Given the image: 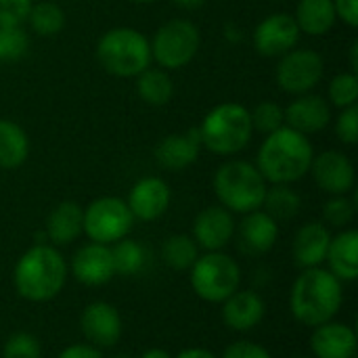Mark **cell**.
I'll return each mask as SVG.
<instances>
[{"label": "cell", "instance_id": "39", "mask_svg": "<svg viewBox=\"0 0 358 358\" xmlns=\"http://www.w3.org/2000/svg\"><path fill=\"white\" fill-rule=\"evenodd\" d=\"M222 358H273L271 352L266 348H262L260 344H254L250 340H239V342H233L227 350Z\"/></svg>", "mask_w": 358, "mask_h": 358}, {"label": "cell", "instance_id": "21", "mask_svg": "<svg viewBox=\"0 0 358 358\" xmlns=\"http://www.w3.org/2000/svg\"><path fill=\"white\" fill-rule=\"evenodd\" d=\"M266 304L252 289H237L222 302V321L233 331H250L264 319Z\"/></svg>", "mask_w": 358, "mask_h": 358}, {"label": "cell", "instance_id": "17", "mask_svg": "<svg viewBox=\"0 0 358 358\" xmlns=\"http://www.w3.org/2000/svg\"><path fill=\"white\" fill-rule=\"evenodd\" d=\"M71 273L76 281L88 287H99V285L109 283L115 277L111 248L103 243H94V241L78 248L71 260Z\"/></svg>", "mask_w": 358, "mask_h": 358}, {"label": "cell", "instance_id": "10", "mask_svg": "<svg viewBox=\"0 0 358 358\" xmlns=\"http://www.w3.org/2000/svg\"><path fill=\"white\" fill-rule=\"evenodd\" d=\"M325 63L317 50L310 48H292L279 57L275 80L279 88L287 94H306L323 80Z\"/></svg>", "mask_w": 358, "mask_h": 358}, {"label": "cell", "instance_id": "33", "mask_svg": "<svg viewBox=\"0 0 358 358\" xmlns=\"http://www.w3.org/2000/svg\"><path fill=\"white\" fill-rule=\"evenodd\" d=\"M329 101L331 105L346 109L357 105L358 101V76L355 71H344L338 73L331 82H329Z\"/></svg>", "mask_w": 358, "mask_h": 358}, {"label": "cell", "instance_id": "19", "mask_svg": "<svg viewBox=\"0 0 358 358\" xmlns=\"http://www.w3.org/2000/svg\"><path fill=\"white\" fill-rule=\"evenodd\" d=\"M201 151L199 130L193 128L185 134H168L155 147V159L164 170L180 172L193 166Z\"/></svg>", "mask_w": 358, "mask_h": 358}, {"label": "cell", "instance_id": "27", "mask_svg": "<svg viewBox=\"0 0 358 358\" xmlns=\"http://www.w3.org/2000/svg\"><path fill=\"white\" fill-rule=\"evenodd\" d=\"M134 80H136L134 82L136 84V94L141 96V101H145L151 107H164L174 96V82H172V78L168 76L166 69L147 67Z\"/></svg>", "mask_w": 358, "mask_h": 358}, {"label": "cell", "instance_id": "5", "mask_svg": "<svg viewBox=\"0 0 358 358\" xmlns=\"http://www.w3.org/2000/svg\"><path fill=\"white\" fill-rule=\"evenodd\" d=\"M266 180L260 170L243 159L222 164L214 174V193L222 208L237 214H250L262 208Z\"/></svg>", "mask_w": 358, "mask_h": 358}, {"label": "cell", "instance_id": "12", "mask_svg": "<svg viewBox=\"0 0 358 358\" xmlns=\"http://www.w3.org/2000/svg\"><path fill=\"white\" fill-rule=\"evenodd\" d=\"M310 174L317 187L329 195H346L355 189L357 172L350 157L342 151L329 149L313 157Z\"/></svg>", "mask_w": 358, "mask_h": 358}, {"label": "cell", "instance_id": "46", "mask_svg": "<svg viewBox=\"0 0 358 358\" xmlns=\"http://www.w3.org/2000/svg\"><path fill=\"white\" fill-rule=\"evenodd\" d=\"M128 2H132V4H151L155 0H128Z\"/></svg>", "mask_w": 358, "mask_h": 358}, {"label": "cell", "instance_id": "13", "mask_svg": "<svg viewBox=\"0 0 358 358\" xmlns=\"http://www.w3.org/2000/svg\"><path fill=\"white\" fill-rule=\"evenodd\" d=\"M80 329L86 342L99 350L113 348L124 331L120 310L109 302H92L82 310Z\"/></svg>", "mask_w": 358, "mask_h": 358}, {"label": "cell", "instance_id": "7", "mask_svg": "<svg viewBox=\"0 0 358 358\" xmlns=\"http://www.w3.org/2000/svg\"><path fill=\"white\" fill-rule=\"evenodd\" d=\"M191 287L201 300L222 304L241 287V266L224 252H206L191 266Z\"/></svg>", "mask_w": 358, "mask_h": 358}, {"label": "cell", "instance_id": "2", "mask_svg": "<svg viewBox=\"0 0 358 358\" xmlns=\"http://www.w3.org/2000/svg\"><path fill=\"white\" fill-rule=\"evenodd\" d=\"M67 262L55 245L36 243L15 264L13 283L17 294L27 302H50L67 281Z\"/></svg>", "mask_w": 358, "mask_h": 358}, {"label": "cell", "instance_id": "45", "mask_svg": "<svg viewBox=\"0 0 358 358\" xmlns=\"http://www.w3.org/2000/svg\"><path fill=\"white\" fill-rule=\"evenodd\" d=\"M350 65H352V71L357 73L358 69V42L352 44V48H350Z\"/></svg>", "mask_w": 358, "mask_h": 358}, {"label": "cell", "instance_id": "23", "mask_svg": "<svg viewBox=\"0 0 358 358\" xmlns=\"http://www.w3.org/2000/svg\"><path fill=\"white\" fill-rule=\"evenodd\" d=\"M84 210L76 201H61L55 206L46 218L44 235L52 245H69L82 235Z\"/></svg>", "mask_w": 358, "mask_h": 358}, {"label": "cell", "instance_id": "35", "mask_svg": "<svg viewBox=\"0 0 358 358\" xmlns=\"http://www.w3.org/2000/svg\"><path fill=\"white\" fill-rule=\"evenodd\" d=\"M2 358H42L40 340L27 331H17L6 338L2 346Z\"/></svg>", "mask_w": 358, "mask_h": 358}, {"label": "cell", "instance_id": "29", "mask_svg": "<svg viewBox=\"0 0 358 358\" xmlns=\"http://www.w3.org/2000/svg\"><path fill=\"white\" fill-rule=\"evenodd\" d=\"M25 21L29 23L34 34H38L42 38H50V36H57L63 29L65 13H63V8L59 4H55L50 0H40V2L31 4Z\"/></svg>", "mask_w": 358, "mask_h": 358}, {"label": "cell", "instance_id": "36", "mask_svg": "<svg viewBox=\"0 0 358 358\" xmlns=\"http://www.w3.org/2000/svg\"><path fill=\"white\" fill-rule=\"evenodd\" d=\"M355 214H357V206L346 195H331V199H327L323 206L325 222L331 227H338V229L348 227L355 220Z\"/></svg>", "mask_w": 358, "mask_h": 358}, {"label": "cell", "instance_id": "34", "mask_svg": "<svg viewBox=\"0 0 358 358\" xmlns=\"http://www.w3.org/2000/svg\"><path fill=\"white\" fill-rule=\"evenodd\" d=\"M250 120H252V128L262 132L264 136L279 130L281 126H285L283 122V109L275 103V101H262L258 103L252 111H250Z\"/></svg>", "mask_w": 358, "mask_h": 358}, {"label": "cell", "instance_id": "47", "mask_svg": "<svg viewBox=\"0 0 358 358\" xmlns=\"http://www.w3.org/2000/svg\"><path fill=\"white\" fill-rule=\"evenodd\" d=\"M113 358H136V357H132V355H117V357H113Z\"/></svg>", "mask_w": 358, "mask_h": 358}, {"label": "cell", "instance_id": "38", "mask_svg": "<svg viewBox=\"0 0 358 358\" xmlns=\"http://www.w3.org/2000/svg\"><path fill=\"white\" fill-rule=\"evenodd\" d=\"M34 0H0V25H21Z\"/></svg>", "mask_w": 358, "mask_h": 358}, {"label": "cell", "instance_id": "44", "mask_svg": "<svg viewBox=\"0 0 358 358\" xmlns=\"http://www.w3.org/2000/svg\"><path fill=\"white\" fill-rule=\"evenodd\" d=\"M141 358H174L168 350H162V348H151V350H147L145 355Z\"/></svg>", "mask_w": 358, "mask_h": 358}, {"label": "cell", "instance_id": "11", "mask_svg": "<svg viewBox=\"0 0 358 358\" xmlns=\"http://www.w3.org/2000/svg\"><path fill=\"white\" fill-rule=\"evenodd\" d=\"M300 40V29L292 15L273 13L266 15L254 29V48L262 57H283L292 48H296Z\"/></svg>", "mask_w": 358, "mask_h": 358}, {"label": "cell", "instance_id": "3", "mask_svg": "<svg viewBox=\"0 0 358 358\" xmlns=\"http://www.w3.org/2000/svg\"><path fill=\"white\" fill-rule=\"evenodd\" d=\"M342 281L327 268H304L289 296L292 315L306 327L329 323L342 308Z\"/></svg>", "mask_w": 358, "mask_h": 358}, {"label": "cell", "instance_id": "8", "mask_svg": "<svg viewBox=\"0 0 358 358\" xmlns=\"http://www.w3.org/2000/svg\"><path fill=\"white\" fill-rule=\"evenodd\" d=\"M201 44L199 27L189 19L166 21L149 42L151 59L164 69H180L189 65Z\"/></svg>", "mask_w": 358, "mask_h": 358}, {"label": "cell", "instance_id": "43", "mask_svg": "<svg viewBox=\"0 0 358 358\" xmlns=\"http://www.w3.org/2000/svg\"><path fill=\"white\" fill-rule=\"evenodd\" d=\"M172 4H176L182 10H195V8L203 6L206 0H172Z\"/></svg>", "mask_w": 358, "mask_h": 358}, {"label": "cell", "instance_id": "22", "mask_svg": "<svg viewBox=\"0 0 358 358\" xmlns=\"http://www.w3.org/2000/svg\"><path fill=\"white\" fill-rule=\"evenodd\" d=\"M331 233L323 222L304 224L294 239V260L300 268H315L325 262Z\"/></svg>", "mask_w": 358, "mask_h": 358}, {"label": "cell", "instance_id": "20", "mask_svg": "<svg viewBox=\"0 0 358 358\" xmlns=\"http://www.w3.org/2000/svg\"><path fill=\"white\" fill-rule=\"evenodd\" d=\"M310 348L315 358H357V334L344 323L329 321L315 327Z\"/></svg>", "mask_w": 358, "mask_h": 358}, {"label": "cell", "instance_id": "42", "mask_svg": "<svg viewBox=\"0 0 358 358\" xmlns=\"http://www.w3.org/2000/svg\"><path fill=\"white\" fill-rule=\"evenodd\" d=\"M174 358H218L214 352H210V350H206V348H187V350H182L178 357Z\"/></svg>", "mask_w": 358, "mask_h": 358}, {"label": "cell", "instance_id": "28", "mask_svg": "<svg viewBox=\"0 0 358 358\" xmlns=\"http://www.w3.org/2000/svg\"><path fill=\"white\" fill-rule=\"evenodd\" d=\"M262 208H264V212L275 222H279V220H292V218H296L300 214L302 199H300V195L289 185H273L264 193Z\"/></svg>", "mask_w": 358, "mask_h": 358}, {"label": "cell", "instance_id": "49", "mask_svg": "<svg viewBox=\"0 0 358 358\" xmlns=\"http://www.w3.org/2000/svg\"><path fill=\"white\" fill-rule=\"evenodd\" d=\"M275 2H281V0H275Z\"/></svg>", "mask_w": 358, "mask_h": 358}, {"label": "cell", "instance_id": "32", "mask_svg": "<svg viewBox=\"0 0 358 358\" xmlns=\"http://www.w3.org/2000/svg\"><path fill=\"white\" fill-rule=\"evenodd\" d=\"M29 36L21 25H0V63H13L25 57Z\"/></svg>", "mask_w": 358, "mask_h": 358}, {"label": "cell", "instance_id": "18", "mask_svg": "<svg viewBox=\"0 0 358 358\" xmlns=\"http://www.w3.org/2000/svg\"><path fill=\"white\" fill-rule=\"evenodd\" d=\"M279 237V224L264 212L254 210L245 214L237 229V243L239 250L248 256H260L273 250Z\"/></svg>", "mask_w": 358, "mask_h": 358}, {"label": "cell", "instance_id": "9", "mask_svg": "<svg viewBox=\"0 0 358 358\" xmlns=\"http://www.w3.org/2000/svg\"><path fill=\"white\" fill-rule=\"evenodd\" d=\"M134 216L128 203L120 197H99L84 208L82 233L94 243H115L132 231Z\"/></svg>", "mask_w": 358, "mask_h": 358}, {"label": "cell", "instance_id": "15", "mask_svg": "<svg viewBox=\"0 0 358 358\" xmlns=\"http://www.w3.org/2000/svg\"><path fill=\"white\" fill-rule=\"evenodd\" d=\"M283 122L287 128L308 136L325 130L331 122V107L329 103L319 94H298L285 109H283Z\"/></svg>", "mask_w": 358, "mask_h": 358}, {"label": "cell", "instance_id": "31", "mask_svg": "<svg viewBox=\"0 0 358 358\" xmlns=\"http://www.w3.org/2000/svg\"><path fill=\"white\" fill-rule=\"evenodd\" d=\"M111 258H113L115 275H122V277H132L145 266V250H143V245L128 239V237L113 243Z\"/></svg>", "mask_w": 358, "mask_h": 358}, {"label": "cell", "instance_id": "41", "mask_svg": "<svg viewBox=\"0 0 358 358\" xmlns=\"http://www.w3.org/2000/svg\"><path fill=\"white\" fill-rule=\"evenodd\" d=\"M59 358H105L103 352L90 344H73V346H67Z\"/></svg>", "mask_w": 358, "mask_h": 358}, {"label": "cell", "instance_id": "16", "mask_svg": "<svg viewBox=\"0 0 358 358\" xmlns=\"http://www.w3.org/2000/svg\"><path fill=\"white\" fill-rule=\"evenodd\" d=\"M235 235L233 212L222 206L201 210L193 222V239L206 252H222Z\"/></svg>", "mask_w": 358, "mask_h": 358}, {"label": "cell", "instance_id": "37", "mask_svg": "<svg viewBox=\"0 0 358 358\" xmlns=\"http://www.w3.org/2000/svg\"><path fill=\"white\" fill-rule=\"evenodd\" d=\"M336 136L344 145H357L358 143V107H346L336 117Z\"/></svg>", "mask_w": 358, "mask_h": 358}, {"label": "cell", "instance_id": "25", "mask_svg": "<svg viewBox=\"0 0 358 358\" xmlns=\"http://www.w3.org/2000/svg\"><path fill=\"white\" fill-rule=\"evenodd\" d=\"M294 21L300 34H308V36L329 34L338 21L334 0H300L296 6Z\"/></svg>", "mask_w": 358, "mask_h": 358}, {"label": "cell", "instance_id": "26", "mask_svg": "<svg viewBox=\"0 0 358 358\" xmlns=\"http://www.w3.org/2000/svg\"><path fill=\"white\" fill-rule=\"evenodd\" d=\"M29 155L27 132L10 120H0V168L17 170Z\"/></svg>", "mask_w": 358, "mask_h": 358}, {"label": "cell", "instance_id": "6", "mask_svg": "<svg viewBox=\"0 0 358 358\" xmlns=\"http://www.w3.org/2000/svg\"><path fill=\"white\" fill-rule=\"evenodd\" d=\"M96 61L115 78H136L151 65L149 40L134 27H113L96 44Z\"/></svg>", "mask_w": 358, "mask_h": 358}, {"label": "cell", "instance_id": "30", "mask_svg": "<svg viewBox=\"0 0 358 358\" xmlns=\"http://www.w3.org/2000/svg\"><path fill=\"white\" fill-rule=\"evenodd\" d=\"M162 258L174 271H191L199 258V248L189 235H170L162 245Z\"/></svg>", "mask_w": 358, "mask_h": 358}, {"label": "cell", "instance_id": "40", "mask_svg": "<svg viewBox=\"0 0 358 358\" xmlns=\"http://www.w3.org/2000/svg\"><path fill=\"white\" fill-rule=\"evenodd\" d=\"M336 17L342 19L348 27L358 25V0H334Z\"/></svg>", "mask_w": 358, "mask_h": 358}, {"label": "cell", "instance_id": "24", "mask_svg": "<svg viewBox=\"0 0 358 358\" xmlns=\"http://www.w3.org/2000/svg\"><path fill=\"white\" fill-rule=\"evenodd\" d=\"M325 260L329 262V273H334L342 283L357 281L358 277V233L346 229L331 237Z\"/></svg>", "mask_w": 358, "mask_h": 358}, {"label": "cell", "instance_id": "1", "mask_svg": "<svg viewBox=\"0 0 358 358\" xmlns=\"http://www.w3.org/2000/svg\"><path fill=\"white\" fill-rule=\"evenodd\" d=\"M315 149L308 136L281 126L264 136L256 168L271 185H292L310 172Z\"/></svg>", "mask_w": 358, "mask_h": 358}, {"label": "cell", "instance_id": "4", "mask_svg": "<svg viewBox=\"0 0 358 358\" xmlns=\"http://www.w3.org/2000/svg\"><path fill=\"white\" fill-rule=\"evenodd\" d=\"M197 130L201 147H208V151L222 157H231L243 151L254 134L250 109L233 101L210 109Z\"/></svg>", "mask_w": 358, "mask_h": 358}, {"label": "cell", "instance_id": "14", "mask_svg": "<svg viewBox=\"0 0 358 358\" xmlns=\"http://www.w3.org/2000/svg\"><path fill=\"white\" fill-rule=\"evenodd\" d=\"M170 201H172V191L168 182L157 176H145L134 182V187L128 193L126 203L134 220L153 222L168 212Z\"/></svg>", "mask_w": 358, "mask_h": 358}, {"label": "cell", "instance_id": "48", "mask_svg": "<svg viewBox=\"0 0 358 358\" xmlns=\"http://www.w3.org/2000/svg\"><path fill=\"white\" fill-rule=\"evenodd\" d=\"M296 358H308V357H296Z\"/></svg>", "mask_w": 358, "mask_h": 358}]
</instances>
